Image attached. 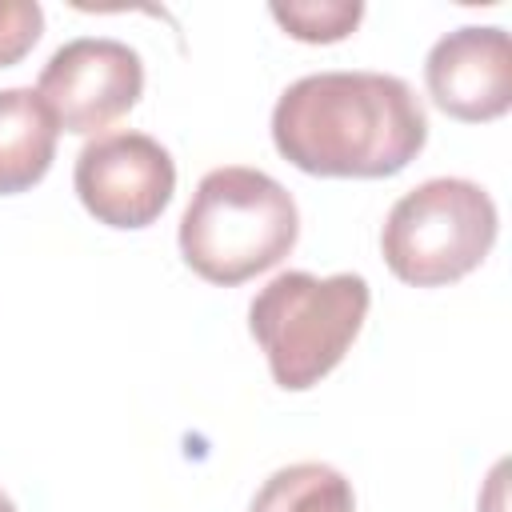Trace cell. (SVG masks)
<instances>
[{
    "instance_id": "obj_5",
    "label": "cell",
    "mask_w": 512,
    "mask_h": 512,
    "mask_svg": "<svg viewBox=\"0 0 512 512\" xmlns=\"http://www.w3.org/2000/svg\"><path fill=\"white\" fill-rule=\"evenodd\" d=\"M36 92L64 132L88 136L136 108L144 92V64L136 48L120 40L80 36L48 56Z\"/></svg>"
},
{
    "instance_id": "obj_10",
    "label": "cell",
    "mask_w": 512,
    "mask_h": 512,
    "mask_svg": "<svg viewBox=\"0 0 512 512\" xmlns=\"http://www.w3.org/2000/svg\"><path fill=\"white\" fill-rule=\"evenodd\" d=\"M268 12L288 36L304 44H336L364 20L360 0H288L272 4Z\"/></svg>"
},
{
    "instance_id": "obj_6",
    "label": "cell",
    "mask_w": 512,
    "mask_h": 512,
    "mask_svg": "<svg viewBox=\"0 0 512 512\" xmlns=\"http://www.w3.org/2000/svg\"><path fill=\"white\" fill-rule=\"evenodd\" d=\"M72 184L100 224L148 228L176 192V164L168 148L144 132H108L80 148Z\"/></svg>"
},
{
    "instance_id": "obj_9",
    "label": "cell",
    "mask_w": 512,
    "mask_h": 512,
    "mask_svg": "<svg viewBox=\"0 0 512 512\" xmlns=\"http://www.w3.org/2000/svg\"><path fill=\"white\" fill-rule=\"evenodd\" d=\"M248 512H356V492L332 464L300 460L276 468L252 496Z\"/></svg>"
},
{
    "instance_id": "obj_7",
    "label": "cell",
    "mask_w": 512,
    "mask_h": 512,
    "mask_svg": "<svg viewBox=\"0 0 512 512\" xmlns=\"http://www.w3.org/2000/svg\"><path fill=\"white\" fill-rule=\"evenodd\" d=\"M428 96L464 124L500 120L512 108V44L496 24H468L440 36L424 60Z\"/></svg>"
},
{
    "instance_id": "obj_2",
    "label": "cell",
    "mask_w": 512,
    "mask_h": 512,
    "mask_svg": "<svg viewBox=\"0 0 512 512\" xmlns=\"http://www.w3.org/2000/svg\"><path fill=\"white\" fill-rule=\"evenodd\" d=\"M300 236V212L292 192L260 168L228 164L212 168L184 216L180 256L208 284H244L256 272L280 264Z\"/></svg>"
},
{
    "instance_id": "obj_8",
    "label": "cell",
    "mask_w": 512,
    "mask_h": 512,
    "mask_svg": "<svg viewBox=\"0 0 512 512\" xmlns=\"http://www.w3.org/2000/svg\"><path fill=\"white\" fill-rule=\"evenodd\" d=\"M60 124L32 88H0V196L40 184L56 160Z\"/></svg>"
},
{
    "instance_id": "obj_4",
    "label": "cell",
    "mask_w": 512,
    "mask_h": 512,
    "mask_svg": "<svg viewBox=\"0 0 512 512\" xmlns=\"http://www.w3.org/2000/svg\"><path fill=\"white\" fill-rule=\"evenodd\" d=\"M496 228V204L480 184L436 176L392 204L380 252L396 280L412 288H440L484 264L496 244Z\"/></svg>"
},
{
    "instance_id": "obj_12",
    "label": "cell",
    "mask_w": 512,
    "mask_h": 512,
    "mask_svg": "<svg viewBox=\"0 0 512 512\" xmlns=\"http://www.w3.org/2000/svg\"><path fill=\"white\" fill-rule=\"evenodd\" d=\"M0 512H16V504L8 500V492H0Z\"/></svg>"
},
{
    "instance_id": "obj_1",
    "label": "cell",
    "mask_w": 512,
    "mask_h": 512,
    "mask_svg": "<svg viewBox=\"0 0 512 512\" xmlns=\"http://www.w3.org/2000/svg\"><path fill=\"white\" fill-rule=\"evenodd\" d=\"M424 140L420 96L388 72H312L288 84L272 108L276 152L308 176H396Z\"/></svg>"
},
{
    "instance_id": "obj_11",
    "label": "cell",
    "mask_w": 512,
    "mask_h": 512,
    "mask_svg": "<svg viewBox=\"0 0 512 512\" xmlns=\"http://www.w3.org/2000/svg\"><path fill=\"white\" fill-rule=\"evenodd\" d=\"M44 32V12L36 0H0V68L20 64Z\"/></svg>"
},
{
    "instance_id": "obj_3",
    "label": "cell",
    "mask_w": 512,
    "mask_h": 512,
    "mask_svg": "<svg viewBox=\"0 0 512 512\" xmlns=\"http://www.w3.org/2000/svg\"><path fill=\"white\" fill-rule=\"evenodd\" d=\"M372 292L356 272H280L248 304V328L288 392L320 384L364 328Z\"/></svg>"
}]
</instances>
